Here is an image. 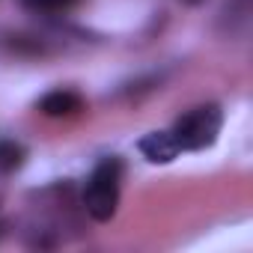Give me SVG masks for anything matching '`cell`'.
Wrapping results in <instances>:
<instances>
[{"label":"cell","mask_w":253,"mask_h":253,"mask_svg":"<svg viewBox=\"0 0 253 253\" xmlns=\"http://www.w3.org/2000/svg\"><path fill=\"white\" fill-rule=\"evenodd\" d=\"M119 179H122V167L116 158H104L92 176L86 179V188H84V209L89 211V217L95 220H110L116 214V206H119Z\"/></svg>","instance_id":"1"},{"label":"cell","mask_w":253,"mask_h":253,"mask_svg":"<svg viewBox=\"0 0 253 253\" xmlns=\"http://www.w3.org/2000/svg\"><path fill=\"white\" fill-rule=\"evenodd\" d=\"M220 107L217 104H203V107H194L191 113H185L176 128H173V137L179 143V149H188V152H197V149H206L217 140L220 134Z\"/></svg>","instance_id":"2"},{"label":"cell","mask_w":253,"mask_h":253,"mask_svg":"<svg viewBox=\"0 0 253 253\" xmlns=\"http://www.w3.org/2000/svg\"><path fill=\"white\" fill-rule=\"evenodd\" d=\"M140 152H143V158L152 161V164H170L182 149H179L173 131H152V134H146V137L140 140Z\"/></svg>","instance_id":"3"},{"label":"cell","mask_w":253,"mask_h":253,"mask_svg":"<svg viewBox=\"0 0 253 253\" xmlns=\"http://www.w3.org/2000/svg\"><path fill=\"white\" fill-rule=\"evenodd\" d=\"M81 107H84V101H81V95L72 92V89H54V92L42 95V101H39V110H42L45 116H72V113H78Z\"/></svg>","instance_id":"4"},{"label":"cell","mask_w":253,"mask_h":253,"mask_svg":"<svg viewBox=\"0 0 253 253\" xmlns=\"http://www.w3.org/2000/svg\"><path fill=\"white\" fill-rule=\"evenodd\" d=\"M21 158H24V149H21V146H15V143H9V140L0 143V170H3V173L21 167Z\"/></svg>","instance_id":"5"},{"label":"cell","mask_w":253,"mask_h":253,"mask_svg":"<svg viewBox=\"0 0 253 253\" xmlns=\"http://www.w3.org/2000/svg\"><path fill=\"white\" fill-rule=\"evenodd\" d=\"M75 0H24L27 9H36V12H57V9H66L72 6Z\"/></svg>","instance_id":"6"},{"label":"cell","mask_w":253,"mask_h":253,"mask_svg":"<svg viewBox=\"0 0 253 253\" xmlns=\"http://www.w3.org/2000/svg\"><path fill=\"white\" fill-rule=\"evenodd\" d=\"M182 3H188V6H200L203 0H182Z\"/></svg>","instance_id":"7"},{"label":"cell","mask_w":253,"mask_h":253,"mask_svg":"<svg viewBox=\"0 0 253 253\" xmlns=\"http://www.w3.org/2000/svg\"><path fill=\"white\" fill-rule=\"evenodd\" d=\"M0 232H3V223H0Z\"/></svg>","instance_id":"8"}]
</instances>
